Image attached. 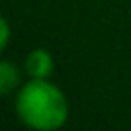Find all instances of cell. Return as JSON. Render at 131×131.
<instances>
[{"label": "cell", "instance_id": "cell-1", "mask_svg": "<svg viewBox=\"0 0 131 131\" xmlns=\"http://www.w3.org/2000/svg\"><path fill=\"white\" fill-rule=\"evenodd\" d=\"M16 115L31 129L51 131L66 123L68 102L61 90L45 78H33L16 96Z\"/></svg>", "mask_w": 131, "mask_h": 131}, {"label": "cell", "instance_id": "cell-2", "mask_svg": "<svg viewBox=\"0 0 131 131\" xmlns=\"http://www.w3.org/2000/svg\"><path fill=\"white\" fill-rule=\"evenodd\" d=\"M25 66H27L29 76H33V78H45L53 70V59H51V55L45 49H35V51H31L27 55Z\"/></svg>", "mask_w": 131, "mask_h": 131}, {"label": "cell", "instance_id": "cell-3", "mask_svg": "<svg viewBox=\"0 0 131 131\" xmlns=\"http://www.w3.org/2000/svg\"><path fill=\"white\" fill-rule=\"evenodd\" d=\"M18 82V72L12 68V63L8 61H2L0 63V92L2 94H8Z\"/></svg>", "mask_w": 131, "mask_h": 131}, {"label": "cell", "instance_id": "cell-4", "mask_svg": "<svg viewBox=\"0 0 131 131\" xmlns=\"http://www.w3.org/2000/svg\"><path fill=\"white\" fill-rule=\"evenodd\" d=\"M6 41H8V23L4 18L2 20V47H6Z\"/></svg>", "mask_w": 131, "mask_h": 131}]
</instances>
